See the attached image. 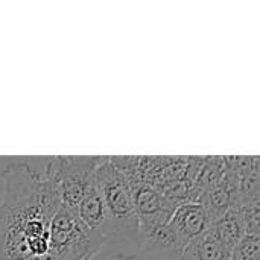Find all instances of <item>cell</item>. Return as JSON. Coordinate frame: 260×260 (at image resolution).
I'll use <instances>...</instances> for the list:
<instances>
[{
  "mask_svg": "<svg viewBox=\"0 0 260 260\" xmlns=\"http://www.w3.org/2000/svg\"><path fill=\"white\" fill-rule=\"evenodd\" d=\"M75 215L90 232L96 233L104 241L105 213H104L102 200H101V195H99V190L96 187L94 180L90 184V187L87 189L85 195L82 197Z\"/></svg>",
  "mask_w": 260,
  "mask_h": 260,
  "instance_id": "cell-9",
  "label": "cell"
},
{
  "mask_svg": "<svg viewBox=\"0 0 260 260\" xmlns=\"http://www.w3.org/2000/svg\"><path fill=\"white\" fill-rule=\"evenodd\" d=\"M94 183L105 213L104 247L101 254L136 259L142 233L136 213L133 186L126 174L116 160L101 157L94 171Z\"/></svg>",
  "mask_w": 260,
  "mask_h": 260,
  "instance_id": "cell-2",
  "label": "cell"
},
{
  "mask_svg": "<svg viewBox=\"0 0 260 260\" xmlns=\"http://www.w3.org/2000/svg\"><path fill=\"white\" fill-rule=\"evenodd\" d=\"M104 241L90 232L75 213L56 206L50 221V256L53 260H91L102 253Z\"/></svg>",
  "mask_w": 260,
  "mask_h": 260,
  "instance_id": "cell-4",
  "label": "cell"
},
{
  "mask_svg": "<svg viewBox=\"0 0 260 260\" xmlns=\"http://www.w3.org/2000/svg\"><path fill=\"white\" fill-rule=\"evenodd\" d=\"M55 209L43 166L8 165L0 190V260H53L50 221Z\"/></svg>",
  "mask_w": 260,
  "mask_h": 260,
  "instance_id": "cell-1",
  "label": "cell"
},
{
  "mask_svg": "<svg viewBox=\"0 0 260 260\" xmlns=\"http://www.w3.org/2000/svg\"><path fill=\"white\" fill-rule=\"evenodd\" d=\"M233 251L212 224L203 235L184 247L178 260H232Z\"/></svg>",
  "mask_w": 260,
  "mask_h": 260,
  "instance_id": "cell-8",
  "label": "cell"
},
{
  "mask_svg": "<svg viewBox=\"0 0 260 260\" xmlns=\"http://www.w3.org/2000/svg\"><path fill=\"white\" fill-rule=\"evenodd\" d=\"M184 245L178 241L168 222L140 239L136 260H178Z\"/></svg>",
  "mask_w": 260,
  "mask_h": 260,
  "instance_id": "cell-7",
  "label": "cell"
},
{
  "mask_svg": "<svg viewBox=\"0 0 260 260\" xmlns=\"http://www.w3.org/2000/svg\"><path fill=\"white\" fill-rule=\"evenodd\" d=\"M212 224L213 222L204 206L193 203L178 206L168 221V225L184 247L203 235Z\"/></svg>",
  "mask_w": 260,
  "mask_h": 260,
  "instance_id": "cell-6",
  "label": "cell"
},
{
  "mask_svg": "<svg viewBox=\"0 0 260 260\" xmlns=\"http://www.w3.org/2000/svg\"><path fill=\"white\" fill-rule=\"evenodd\" d=\"M133 195L142 236L163 227L177 209L172 201L145 184L133 187Z\"/></svg>",
  "mask_w": 260,
  "mask_h": 260,
  "instance_id": "cell-5",
  "label": "cell"
},
{
  "mask_svg": "<svg viewBox=\"0 0 260 260\" xmlns=\"http://www.w3.org/2000/svg\"><path fill=\"white\" fill-rule=\"evenodd\" d=\"M101 157H49L43 171L56 206L75 213L82 197L94 180Z\"/></svg>",
  "mask_w": 260,
  "mask_h": 260,
  "instance_id": "cell-3",
  "label": "cell"
}]
</instances>
